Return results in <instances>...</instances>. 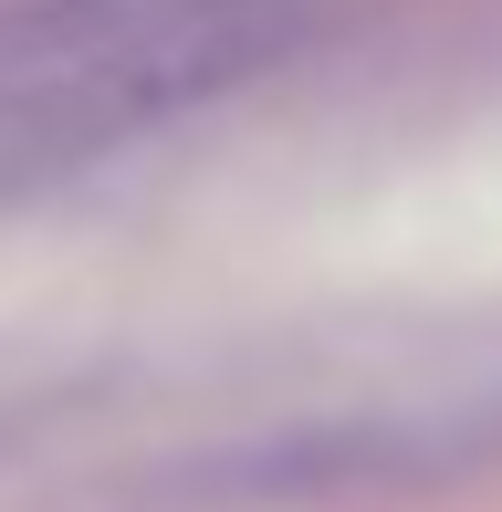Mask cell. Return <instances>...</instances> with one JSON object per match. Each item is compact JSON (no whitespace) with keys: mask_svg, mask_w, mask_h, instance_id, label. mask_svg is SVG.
Here are the masks:
<instances>
[{"mask_svg":"<svg viewBox=\"0 0 502 512\" xmlns=\"http://www.w3.org/2000/svg\"><path fill=\"white\" fill-rule=\"evenodd\" d=\"M346 0H11L0 11V189L116 157L304 53Z\"/></svg>","mask_w":502,"mask_h":512,"instance_id":"cell-1","label":"cell"}]
</instances>
